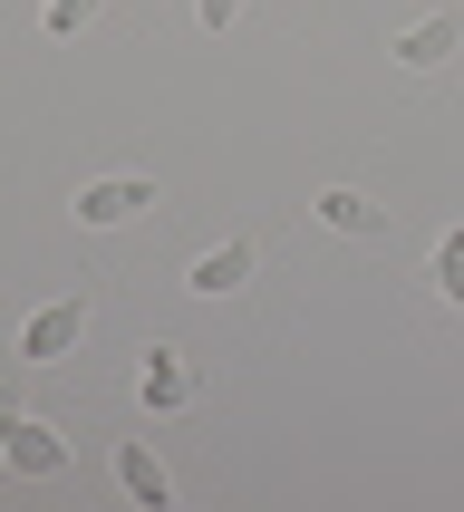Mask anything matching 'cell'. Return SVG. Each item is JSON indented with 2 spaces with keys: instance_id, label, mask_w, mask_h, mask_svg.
I'll return each instance as SVG.
<instances>
[{
  "instance_id": "8992f818",
  "label": "cell",
  "mask_w": 464,
  "mask_h": 512,
  "mask_svg": "<svg viewBox=\"0 0 464 512\" xmlns=\"http://www.w3.org/2000/svg\"><path fill=\"white\" fill-rule=\"evenodd\" d=\"M455 49H464V20H455V10H435V20H416V29L397 39V58H406V68H445Z\"/></svg>"
},
{
  "instance_id": "277c9868",
  "label": "cell",
  "mask_w": 464,
  "mask_h": 512,
  "mask_svg": "<svg viewBox=\"0 0 464 512\" xmlns=\"http://www.w3.org/2000/svg\"><path fill=\"white\" fill-rule=\"evenodd\" d=\"M78 339H87V300H49V310L20 329V358H29V368H58Z\"/></svg>"
},
{
  "instance_id": "9c48e42d",
  "label": "cell",
  "mask_w": 464,
  "mask_h": 512,
  "mask_svg": "<svg viewBox=\"0 0 464 512\" xmlns=\"http://www.w3.org/2000/svg\"><path fill=\"white\" fill-rule=\"evenodd\" d=\"M435 300H455V310H464V232L435 242Z\"/></svg>"
},
{
  "instance_id": "30bf717a",
  "label": "cell",
  "mask_w": 464,
  "mask_h": 512,
  "mask_svg": "<svg viewBox=\"0 0 464 512\" xmlns=\"http://www.w3.org/2000/svg\"><path fill=\"white\" fill-rule=\"evenodd\" d=\"M39 20H49V39H68V29L87 20V0H39Z\"/></svg>"
},
{
  "instance_id": "ba28073f",
  "label": "cell",
  "mask_w": 464,
  "mask_h": 512,
  "mask_svg": "<svg viewBox=\"0 0 464 512\" xmlns=\"http://www.w3.org/2000/svg\"><path fill=\"white\" fill-rule=\"evenodd\" d=\"M319 223H329V232H387V213H377L368 194H348V184H329V194H319Z\"/></svg>"
},
{
  "instance_id": "5b68a950",
  "label": "cell",
  "mask_w": 464,
  "mask_h": 512,
  "mask_svg": "<svg viewBox=\"0 0 464 512\" xmlns=\"http://www.w3.org/2000/svg\"><path fill=\"white\" fill-rule=\"evenodd\" d=\"M116 484H126V503H145V512H165V503H174V474L155 464V445H136V435L116 445Z\"/></svg>"
},
{
  "instance_id": "3957f363",
  "label": "cell",
  "mask_w": 464,
  "mask_h": 512,
  "mask_svg": "<svg viewBox=\"0 0 464 512\" xmlns=\"http://www.w3.org/2000/svg\"><path fill=\"white\" fill-rule=\"evenodd\" d=\"M194 358H184V348H145L136 358V397H145V416H174V406H194Z\"/></svg>"
},
{
  "instance_id": "7a4b0ae2",
  "label": "cell",
  "mask_w": 464,
  "mask_h": 512,
  "mask_svg": "<svg viewBox=\"0 0 464 512\" xmlns=\"http://www.w3.org/2000/svg\"><path fill=\"white\" fill-rule=\"evenodd\" d=\"M136 213H155V184H145V174H97V184H78V223L87 232H116V223H136Z\"/></svg>"
},
{
  "instance_id": "52a82bcc",
  "label": "cell",
  "mask_w": 464,
  "mask_h": 512,
  "mask_svg": "<svg viewBox=\"0 0 464 512\" xmlns=\"http://www.w3.org/2000/svg\"><path fill=\"white\" fill-rule=\"evenodd\" d=\"M252 242H223V252H203L194 261V290H203V300H232V290H242V281H252Z\"/></svg>"
},
{
  "instance_id": "8fae6325",
  "label": "cell",
  "mask_w": 464,
  "mask_h": 512,
  "mask_svg": "<svg viewBox=\"0 0 464 512\" xmlns=\"http://www.w3.org/2000/svg\"><path fill=\"white\" fill-rule=\"evenodd\" d=\"M194 20L203 29H232V20H242V0H194Z\"/></svg>"
},
{
  "instance_id": "6da1fadb",
  "label": "cell",
  "mask_w": 464,
  "mask_h": 512,
  "mask_svg": "<svg viewBox=\"0 0 464 512\" xmlns=\"http://www.w3.org/2000/svg\"><path fill=\"white\" fill-rule=\"evenodd\" d=\"M0 445H10V474H29V484L68 474V435H58L49 416H20V406H0Z\"/></svg>"
}]
</instances>
